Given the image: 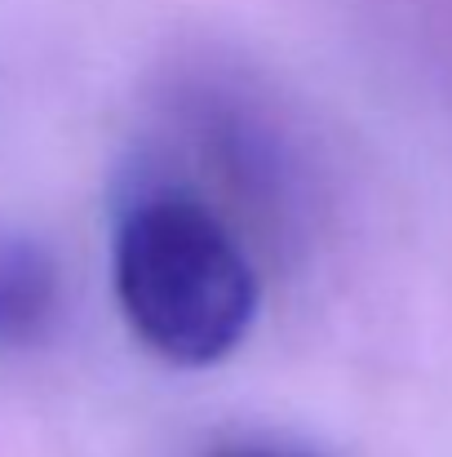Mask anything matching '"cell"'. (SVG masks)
<instances>
[{
    "instance_id": "obj_1",
    "label": "cell",
    "mask_w": 452,
    "mask_h": 457,
    "mask_svg": "<svg viewBox=\"0 0 452 457\" xmlns=\"http://www.w3.org/2000/svg\"><path fill=\"white\" fill-rule=\"evenodd\" d=\"M111 276L129 333L177 369L226 360L249 337L262 303L244 240L186 187H151L125 204Z\"/></svg>"
},
{
    "instance_id": "obj_2",
    "label": "cell",
    "mask_w": 452,
    "mask_h": 457,
    "mask_svg": "<svg viewBox=\"0 0 452 457\" xmlns=\"http://www.w3.org/2000/svg\"><path fill=\"white\" fill-rule=\"evenodd\" d=\"M62 303L53 253L31 236H0V346H36Z\"/></svg>"
},
{
    "instance_id": "obj_3",
    "label": "cell",
    "mask_w": 452,
    "mask_h": 457,
    "mask_svg": "<svg viewBox=\"0 0 452 457\" xmlns=\"http://www.w3.org/2000/svg\"><path fill=\"white\" fill-rule=\"evenodd\" d=\"M213 457H310L298 449H271V445H235V449H218Z\"/></svg>"
}]
</instances>
